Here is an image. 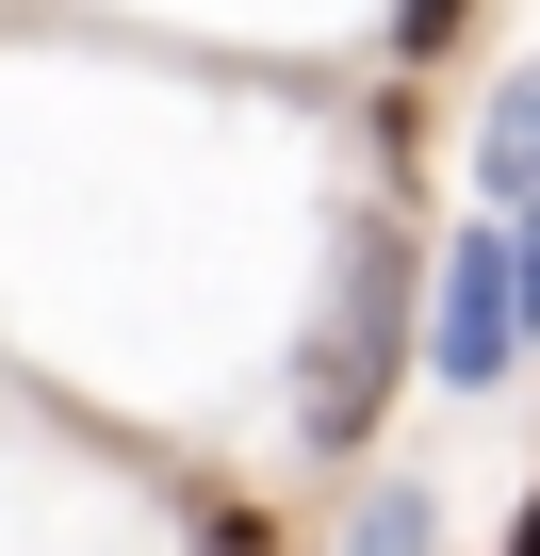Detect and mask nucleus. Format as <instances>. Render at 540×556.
<instances>
[{
    "label": "nucleus",
    "instance_id": "obj_1",
    "mask_svg": "<svg viewBox=\"0 0 540 556\" xmlns=\"http://www.w3.org/2000/svg\"><path fill=\"white\" fill-rule=\"evenodd\" d=\"M410 361H426L410 245H393V229H344V262H328V328H312V361H296V426H312V458H361Z\"/></svg>",
    "mask_w": 540,
    "mask_h": 556
},
{
    "label": "nucleus",
    "instance_id": "obj_2",
    "mask_svg": "<svg viewBox=\"0 0 540 556\" xmlns=\"http://www.w3.org/2000/svg\"><path fill=\"white\" fill-rule=\"evenodd\" d=\"M426 377H442V393H507V377H524V262H507V213L442 229V278H426Z\"/></svg>",
    "mask_w": 540,
    "mask_h": 556
},
{
    "label": "nucleus",
    "instance_id": "obj_3",
    "mask_svg": "<svg viewBox=\"0 0 540 556\" xmlns=\"http://www.w3.org/2000/svg\"><path fill=\"white\" fill-rule=\"evenodd\" d=\"M344 556H426V491H361V523H344Z\"/></svg>",
    "mask_w": 540,
    "mask_h": 556
},
{
    "label": "nucleus",
    "instance_id": "obj_4",
    "mask_svg": "<svg viewBox=\"0 0 540 556\" xmlns=\"http://www.w3.org/2000/svg\"><path fill=\"white\" fill-rule=\"evenodd\" d=\"M459 17H475V0H393V50H442Z\"/></svg>",
    "mask_w": 540,
    "mask_h": 556
},
{
    "label": "nucleus",
    "instance_id": "obj_5",
    "mask_svg": "<svg viewBox=\"0 0 540 556\" xmlns=\"http://www.w3.org/2000/svg\"><path fill=\"white\" fill-rule=\"evenodd\" d=\"M197 556H279V540H262V507H213V523H197Z\"/></svg>",
    "mask_w": 540,
    "mask_h": 556
},
{
    "label": "nucleus",
    "instance_id": "obj_6",
    "mask_svg": "<svg viewBox=\"0 0 540 556\" xmlns=\"http://www.w3.org/2000/svg\"><path fill=\"white\" fill-rule=\"evenodd\" d=\"M507 556H540V491H524V523H507Z\"/></svg>",
    "mask_w": 540,
    "mask_h": 556
}]
</instances>
